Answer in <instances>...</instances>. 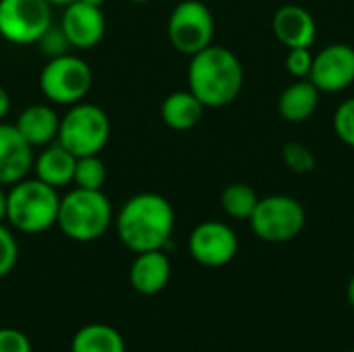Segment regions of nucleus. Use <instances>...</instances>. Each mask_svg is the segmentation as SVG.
Masks as SVG:
<instances>
[{
	"label": "nucleus",
	"mask_w": 354,
	"mask_h": 352,
	"mask_svg": "<svg viewBox=\"0 0 354 352\" xmlns=\"http://www.w3.org/2000/svg\"><path fill=\"white\" fill-rule=\"evenodd\" d=\"M71 352H127V344L116 328L108 324H87L73 336Z\"/></svg>",
	"instance_id": "nucleus-20"
},
{
	"label": "nucleus",
	"mask_w": 354,
	"mask_h": 352,
	"mask_svg": "<svg viewBox=\"0 0 354 352\" xmlns=\"http://www.w3.org/2000/svg\"><path fill=\"white\" fill-rule=\"evenodd\" d=\"M189 253L203 268H224L239 253V237L228 224L207 220L193 228Z\"/></svg>",
	"instance_id": "nucleus-10"
},
{
	"label": "nucleus",
	"mask_w": 354,
	"mask_h": 352,
	"mask_svg": "<svg viewBox=\"0 0 354 352\" xmlns=\"http://www.w3.org/2000/svg\"><path fill=\"white\" fill-rule=\"evenodd\" d=\"M205 106L187 89V91H172L164 98L160 106L162 122L172 131H191L203 118Z\"/></svg>",
	"instance_id": "nucleus-19"
},
{
	"label": "nucleus",
	"mask_w": 354,
	"mask_h": 352,
	"mask_svg": "<svg viewBox=\"0 0 354 352\" xmlns=\"http://www.w3.org/2000/svg\"><path fill=\"white\" fill-rule=\"evenodd\" d=\"M309 81L324 93H340L354 85V48L330 44L313 56Z\"/></svg>",
	"instance_id": "nucleus-11"
},
{
	"label": "nucleus",
	"mask_w": 354,
	"mask_h": 352,
	"mask_svg": "<svg viewBox=\"0 0 354 352\" xmlns=\"http://www.w3.org/2000/svg\"><path fill=\"white\" fill-rule=\"evenodd\" d=\"M214 15L201 0H180L172 8L166 25L172 48L189 58L214 44Z\"/></svg>",
	"instance_id": "nucleus-8"
},
{
	"label": "nucleus",
	"mask_w": 354,
	"mask_h": 352,
	"mask_svg": "<svg viewBox=\"0 0 354 352\" xmlns=\"http://www.w3.org/2000/svg\"><path fill=\"white\" fill-rule=\"evenodd\" d=\"M19 259V245L15 234L10 232V228L4 226V222H0V278L8 276Z\"/></svg>",
	"instance_id": "nucleus-25"
},
{
	"label": "nucleus",
	"mask_w": 354,
	"mask_h": 352,
	"mask_svg": "<svg viewBox=\"0 0 354 352\" xmlns=\"http://www.w3.org/2000/svg\"><path fill=\"white\" fill-rule=\"evenodd\" d=\"M259 195L257 191L247 185V183H232L222 191L220 197V205L224 210V214L232 220H247L251 218L253 210L257 207Z\"/></svg>",
	"instance_id": "nucleus-21"
},
{
	"label": "nucleus",
	"mask_w": 354,
	"mask_h": 352,
	"mask_svg": "<svg viewBox=\"0 0 354 352\" xmlns=\"http://www.w3.org/2000/svg\"><path fill=\"white\" fill-rule=\"evenodd\" d=\"M176 214L160 193H137L116 214V234L131 253L164 249L174 232Z\"/></svg>",
	"instance_id": "nucleus-1"
},
{
	"label": "nucleus",
	"mask_w": 354,
	"mask_h": 352,
	"mask_svg": "<svg viewBox=\"0 0 354 352\" xmlns=\"http://www.w3.org/2000/svg\"><path fill=\"white\" fill-rule=\"evenodd\" d=\"M52 6H66V4H71V2H75V0H48Z\"/></svg>",
	"instance_id": "nucleus-32"
},
{
	"label": "nucleus",
	"mask_w": 354,
	"mask_h": 352,
	"mask_svg": "<svg viewBox=\"0 0 354 352\" xmlns=\"http://www.w3.org/2000/svg\"><path fill=\"white\" fill-rule=\"evenodd\" d=\"M274 35L280 44L290 48H311L317 35V23L313 15L301 4H284L272 19Z\"/></svg>",
	"instance_id": "nucleus-14"
},
{
	"label": "nucleus",
	"mask_w": 354,
	"mask_h": 352,
	"mask_svg": "<svg viewBox=\"0 0 354 352\" xmlns=\"http://www.w3.org/2000/svg\"><path fill=\"white\" fill-rule=\"evenodd\" d=\"M332 124L336 137L348 147H354V98L340 102V106L334 112Z\"/></svg>",
	"instance_id": "nucleus-24"
},
{
	"label": "nucleus",
	"mask_w": 354,
	"mask_h": 352,
	"mask_svg": "<svg viewBox=\"0 0 354 352\" xmlns=\"http://www.w3.org/2000/svg\"><path fill=\"white\" fill-rule=\"evenodd\" d=\"M6 220V191L4 187H0V222Z\"/></svg>",
	"instance_id": "nucleus-30"
},
{
	"label": "nucleus",
	"mask_w": 354,
	"mask_h": 352,
	"mask_svg": "<svg viewBox=\"0 0 354 352\" xmlns=\"http://www.w3.org/2000/svg\"><path fill=\"white\" fill-rule=\"evenodd\" d=\"M58 189L39 178H23L6 191V222L23 234H41L56 226Z\"/></svg>",
	"instance_id": "nucleus-4"
},
{
	"label": "nucleus",
	"mask_w": 354,
	"mask_h": 352,
	"mask_svg": "<svg viewBox=\"0 0 354 352\" xmlns=\"http://www.w3.org/2000/svg\"><path fill=\"white\" fill-rule=\"evenodd\" d=\"M52 27L48 0H0V37L15 46L37 44Z\"/></svg>",
	"instance_id": "nucleus-9"
},
{
	"label": "nucleus",
	"mask_w": 354,
	"mask_h": 352,
	"mask_svg": "<svg viewBox=\"0 0 354 352\" xmlns=\"http://www.w3.org/2000/svg\"><path fill=\"white\" fill-rule=\"evenodd\" d=\"M8 112H10V95H8V91L0 85V122L6 118Z\"/></svg>",
	"instance_id": "nucleus-29"
},
{
	"label": "nucleus",
	"mask_w": 354,
	"mask_h": 352,
	"mask_svg": "<svg viewBox=\"0 0 354 352\" xmlns=\"http://www.w3.org/2000/svg\"><path fill=\"white\" fill-rule=\"evenodd\" d=\"M313 52L311 48H290L286 54V71L295 79H309L313 66Z\"/></svg>",
	"instance_id": "nucleus-26"
},
{
	"label": "nucleus",
	"mask_w": 354,
	"mask_h": 352,
	"mask_svg": "<svg viewBox=\"0 0 354 352\" xmlns=\"http://www.w3.org/2000/svg\"><path fill=\"white\" fill-rule=\"evenodd\" d=\"M187 81L189 91L205 108H224L241 95L245 68L232 50L212 44L191 56Z\"/></svg>",
	"instance_id": "nucleus-2"
},
{
	"label": "nucleus",
	"mask_w": 354,
	"mask_h": 352,
	"mask_svg": "<svg viewBox=\"0 0 354 352\" xmlns=\"http://www.w3.org/2000/svg\"><path fill=\"white\" fill-rule=\"evenodd\" d=\"M0 352H33V346L21 330L0 328Z\"/></svg>",
	"instance_id": "nucleus-27"
},
{
	"label": "nucleus",
	"mask_w": 354,
	"mask_h": 352,
	"mask_svg": "<svg viewBox=\"0 0 354 352\" xmlns=\"http://www.w3.org/2000/svg\"><path fill=\"white\" fill-rule=\"evenodd\" d=\"M37 44L46 50V54L50 58L52 56H58V54H64L66 48H71L68 41H66V37H64V33H62V29L60 27H54V25L46 31V35Z\"/></svg>",
	"instance_id": "nucleus-28"
},
{
	"label": "nucleus",
	"mask_w": 354,
	"mask_h": 352,
	"mask_svg": "<svg viewBox=\"0 0 354 352\" xmlns=\"http://www.w3.org/2000/svg\"><path fill=\"white\" fill-rule=\"evenodd\" d=\"M282 162L295 174H311L317 166L315 154L301 141H288L282 147Z\"/></svg>",
	"instance_id": "nucleus-23"
},
{
	"label": "nucleus",
	"mask_w": 354,
	"mask_h": 352,
	"mask_svg": "<svg viewBox=\"0 0 354 352\" xmlns=\"http://www.w3.org/2000/svg\"><path fill=\"white\" fill-rule=\"evenodd\" d=\"M60 29L71 48L89 50L102 41L106 33V17L100 6H91L81 0H75L64 6Z\"/></svg>",
	"instance_id": "nucleus-12"
},
{
	"label": "nucleus",
	"mask_w": 354,
	"mask_h": 352,
	"mask_svg": "<svg viewBox=\"0 0 354 352\" xmlns=\"http://www.w3.org/2000/svg\"><path fill=\"white\" fill-rule=\"evenodd\" d=\"M249 224L253 234L266 243H288L303 232L307 212L303 203L290 195H268L259 197Z\"/></svg>",
	"instance_id": "nucleus-7"
},
{
	"label": "nucleus",
	"mask_w": 354,
	"mask_h": 352,
	"mask_svg": "<svg viewBox=\"0 0 354 352\" xmlns=\"http://www.w3.org/2000/svg\"><path fill=\"white\" fill-rule=\"evenodd\" d=\"M81 2H85V4H91V6H100V8H102L106 0H81Z\"/></svg>",
	"instance_id": "nucleus-33"
},
{
	"label": "nucleus",
	"mask_w": 354,
	"mask_h": 352,
	"mask_svg": "<svg viewBox=\"0 0 354 352\" xmlns=\"http://www.w3.org/2000/svg\"><path fill=\"white\" fill-rule=\"evenodd\" d=\"M93 85V73L87 60L77 54L64 52L48 58L39 73L41 95L50 104L73 106L83 102Z\"/></svg>",
	"instance_id": "nucleus-6"
},
{
	"label": "nucleus",
	"mask_w": 354,
	"mask_h": 352,
	"mask_svg": "<svg viewBox=\"0 0 354 352\" xmlns=\"http://www.w3.org/2000/svg\"><path fill=\"white\" fill-rule=\"evenodd\" d=\"M319 89L309 79H297L288 85L278 100L280 116L290 124H301L313 116L319 104Z\"/></svg>",
	"instance_id": "nucleus-18"
},
{
	"label": "nucleus",
	"mask_w": 354,
	"mask_h": 352,
	"mask_svg": "<svg viewBox=\"0 0 354 352\" xmlns=\"http://www.w3.org/2000/svg\"><path fill=\"white\" fill-rule=\"evenodd\" d=\"M344 352H354V349H351V351H344Z\"/></svg>",
	"instance_id": "nucleus-35"
},
{
	"label": "nucleus",
	"mask_w": 354,
	"mask_h": 352,
	"mask_svg": "<svg viewBox=\"0 0 354 352\" xmlns=\"http://www.w3.org/2000/svg\"><path fill=\"white\" fill-rule=\"evenodd\" d=\"M33 147L23 139L15 124L0 122V187H10L33 168Z\"/></svg>",
	"instance_id": "nucleus-13"
},
{
	"label": "nucleus",
	"mask_w": 354,
	"mask_h": 352,
	"mask_svg": "<svg viewBox=\"0 0 354 352\" xmlns=\"http://www.w3.org/2000/svg\"><path fill=\"white\" fill-rule=\"evenodd\" d=\"M346 299H348V305L354 309V274L351 276L348 284H346Z\"/></svg>",
	"instance_id": "nucleus-31"
},
{
	"label": "nucleus",
	"mask_w": 354,
	"mask_h": 352,
	"mask_svg": "<svg viewBox=\"0 0 354 352\" xmlns=\"http://www.w3.org/2000/svg\"><path fill=\"white\" fill-rule=\"evenodd\" d=\"M106 164L100 158V154H91V156H81L75 162V174H73V185L79 189H93L100 191L106 185Z\"/></svg>",
	"instance_id": "nucleus-22"
},
{
	"label": "nucleus",
	"mask_w": 354,
	"mask_h": 352,
	"mask_svg": "<svg viewBox=\"0 0 354 352\" xmlns=\"http://www.w3.org/2000/svg\"><path fill=\"white\" fill-rule=\"evenodd\" d=\"M114 222V210L104 189L75 187L60 197L56 226L60 232L77 243H93L102 239Z\"/></svg>",
	"instance_id": "nucleus-3"
},
{
	"label": "nucleus",
	"mask_w": 354,
	"mask_h": 352,
	"mask_svg": "<svg viewBox=\"0 0 354 352\" xmlns=\"http://www.w3.org/2000/svg\"><path fill=\"white\" fill-rule=\"evenodd\" d=\"M75 162H77V156H73L66 147H62L58 141H54V143L46 145L33 158L31 170L35 172V178H39L41 183H46L54 189H62L73 183Z\"/></svg>",
	"instance_id": "nucleus-17"
},
{
	"label": "nucleus",
	"mask_w": 354,
	"mask_h": 352,
	"mask_svg": "<svg viewBox=\"0 0 354 352\" xmlns=\"http://www.w3.org/2000/svg\"><path fill=\"white\" fill-rule=\"evenodd\" d=\"M112 133L110 118L104 108L91 102H77L60 116L58 143L66 147L73 156H91L100 154Z\"/></svg>",
	"instance_id": "nucleus-5"
},
{
	"label": "nucleus",
	"mask_w": 354,
	"mask_h": 352,
	"mask_svg": "<svg viewBox=\"0 0 354 352\" xmlns=\"http://www.w3.org/2000/svg\"><path fill=\"white\" fill-rule=\"evenodd\" d=\"M172 276V263L170 257L164 253V249L158 251H143L135 253V259L129 270V282L133 290H137L143 297H153L162 293Z\"/></svg>",
	"instance_id": "nucleus-15"
},
{
	"label": "nucleus",
	"mask_w": 354,
	"mask_h": 352,
	"mask_svg": "<svg viewBox=\"0 0 354 352\" xmlns=\"http://www.w3.org/2000/svg\"><path fill=\"white\" fill-rule=\"evenodd\" d=\"M15 127L31 147H46L58 139L60 116L50 104H31L21 110Z\"/></svg>",
	"instance_id": "nucleus-16"
},
{
	"label": "nucleus",
	"mask_w": 354,
	"mask_h": 352,
	"mask_svg": "<svg viewBox=\"0 0 354 352\" xmlns=\"http://www.w3.org/2000/svg\"><path fill=\"white\" fill-rule=\"evenodd\" d=\"M129 2H133V4H145V2H149V0H129Z\"/></svg>",
	"instance_id": "nucleus-34"
}]
</instances>
